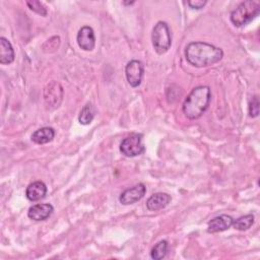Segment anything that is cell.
I'll use <instances>...</instances> for the list:
<instances>
[{
  "label": "cell",
  "instance_id": "obj_1",
  "mask_svg": "<svg viewBox=\"0 0 260 260\" xmlns=\"http://www.w3.org/2000/svg\"><path fill=\"white\" fill-rule=\"evenodd\" d=\"M185 57L189 64L202 68L219 62L223 57L220 48L204 42H192L185 48Z\"/></svg>",
  "mask_w": 260,
  "mask_h": 260
},
{
  "label": "cell",
  "instance_id": "obj_2",
  "mask_svg": "<svg viewBox=\"0 0 260 260\" xmlns=\"http://www.w3.org/2000/svg\"><path fill=\"white\" fill-rule=\"evenodd\" d=\"M211 100V90L207 85L194 87L185 99L182 111L189 120L200 118L208 109Z\"/></svg>",
  "mask_w": 260,
  "mask_h": 260
},
{
  "label": "cell",
  "instance_id": "obj_3",
  "mask_svg": "<svg viewBox=\"0 0 260 260\" xmlns=\"http://www.w3.org/2000/svg\"><path fill=\"white\" fill-rule=\"evenodd\" d=\"M259 12H260L259 2L247 0L240 3L237 6V8L232 11L230 19L235 26L241 27L251 22L256 16L259 15Z\"/></svg>",
  "mask_w": 260,
  "mask_h": 260
},
{
  "label": "cell",
  "instance_id": "obj_4",
  "mask_svg": "<svg viewBox=\"0 0 260 260\" xmlns=\"http://www.w3.org/2000/svg\"><path fill=\"white\" fill-rule=\"evenodd\" d=\"M151 42L154 51L158 55H162L169 51L172 45V35L170 27L166 21H157L151 32Z\"/></svg>",
  "mask_w": 260,
  "mask_h": 260
},
{
  "label": "cell",
  "instance_id": "obj_5",
  "mask_svg": "<svg viewBox=\"0 0 260 260\" xmlns=\"http://www.w3.org/2000/svg\"><path fill=\"white\" fill-rule=\"evenodd\" d=\"M145 150L142 143V135L138 133H132L125 137L120 143V151L127 157H134L140 155Z\"/></svg>",
  "mask_w": 260,
  "mask_h": 260
},
{
  "label": "cell",
  "instance_id": "obj_6",
  "mask_svg": "<svg viewBox=\"0 0 260 260\" xmlns=\"http://www.w3.org/2000/svg\"><path fill=\"white\" fill-rule=\"evenodd\" d=\"M63 99V87L55 80L49 82L44 89V101L47 109L54 110L58 108Z\"/></svg>",
  "mask_w": 260,
  "mask_h": 260
},
{
  "label": "cell",
  "instance_id": "obj_7",
  "mask_svg": "<svg viewBox=\"0 0 260 260\" xmlns=\"http://www.w3.org/2000/svg\"><path fill=\"white\" fill-rule=\"evenodd\" d=\"M144 73V65L139 60H131L125 67V75L128 83L132 87H137L142 81Z\"/></svg>",
  "mask_w": 260,
  "mask_h": 260
},
{
  "label": "cell",
  "instance_id": "obj_8",
  "mask_svg": "<svg viewBox=\"0 0 260 260\" xmlns=\"http://www.w3.org/2000/svg\"><path fill=\"white\" fill-rule=\"evenodd\" d=\"M146 193V187L144 184L139 183L131 188L123 191L119 197V201L123 205H131L141 200Z\"/></svg>",
  "mask_w": 260,
  "mask_h": 260
},
{
  "label": "cell",
  "instance_id": "obj_9",
  "mask_svg": "<svg viewBox=\"0 0 260 260\" xmlns=\"http://www.w3.org/2000/svg\"><path fill=\"white\" fill-rule=\"evenodd\" d=\"M76 41L80 49L84 51H92L95 46V36L91 26L84 25L77 32Z\"/></svg>",
  "mask_w": 260,
  "mask_h": 260
},
{
  "label": "cell",
  "instance_id": "obj_10",
  "mask_svg": "<svg viewBox=\"0 0 260 260\" xmlns=\"http://www.w3.org/2000/svg\"><path fill=\"white\" fill-rule=\"evenodd\" d=\"M54 211V207L50 203H38L30 206L27 210V216L36 221H42L49 218Z\"/></svg>",
  "mask_w": 260,
  "mask_h": 260
},
{
  "label": "cell",
  "instance_id": "obj_11",
  "mask_svg": "<svg viewBox=\"0 0 260 260\" xmlns=\"http://www.w3.org/2000/svg\"><path fill=\"white\" fill-rule=\"evenodd\" d=\"M233 221H234V218L231 215H228V214L218 215L208 221L207 232L214 234V233L226 231L232 226Z\"/></svg>",
  "mask_w": 260,
  "mask_h": 260
},
{
  "label": "cell",
  "instance_id": "obj_12",
  "mask_svg": "<svg viewBox=\"0 0 260 260\" xmlns=\"http://www.w3.org/2000/svg\"><path fill=\"white\" fill-rule=\"evenodd\" d=\"M172 197L168 193L158 192L152 194L146 201V207L150 211H157L160 210L169 205L171 202Z\"/></svg>",
  "mask_w": 260,
  "mask_h": 260
},
{
  "label": "cell",
  "instance_id": "obj_13",
  "mask_svg": "<svg viewBox=\"0 0 260 260\" xmlns=\"http://www.w3.org/2000/svg\"><path fill=\"white\" fill-rule=\"evenodd\" d=\"M48 188L46 184L42 181H36L30 183L25 190V196L29 201H39L43 198H45L47 194Z\"/></svg>",
  "mask_w": 260,
  "mask_h": 260
},
{
  "label": "cell",
  "instance_id": "obj_14",
  "mask_svg": "<svg viewBox=\"0 0 260 260\" xmlns=\"http://www.w3.org/2000/svg\"><path fill=\"white\" fill-rule=\"evenodd\" d=\"M14 50L11 43L4 37L0 38V63L10 64L14 61Z\"/></svg>",
  "mask_w": 260,
  "mask_h": 260
},
{
  "label": "cell",
  "instance_id": "obj_15",
  "mask_svg": "<svg viewBox=\"0 0 260 260\" xmlns=\"http://www.w3.org/2000/svg\"><path fill=\"white\" fill-rule=\"evenodd\" d=\"M55 137V130L52 127H42L38 130H36L31 136L30 139L32 142L37 144H45L48 142H51Z\"/></svg>",
  "mask_w": 260,
  "mask_h": 260
},
{
  "label": "cell",
  "instance_id": "obj_16",
  "mask_svg": "<svg viewBox=\"0 0 260 260\" xmlns=\"http://www.w3.org/2000/svg\"><path fill=\"white\" fill-rule=\"evenodd\" d=\"M94 116H95L94 107L92 106V104L87 103L81 109L79 116H78V121L81 125H89L92 122Z\"/></svg>",
  "mask_w": 260,
  "mask_h": 260
},
{
  "label": "cell",
  "instance_id": "obj_17",
  "mask_svg": "<svg viewBox=\"0 0 260 260\" xmlns=\"http://www.w3.org/2000/svg\"><path fill=\"white\" fill-rule=\"evenodd\" d=\"M254 215L252 213H249V214H246V215H243V216H240L239 218L237 219H234L233 221V226L235 230H238V231H246V230H249L253 223H254Z\"/></svg>",
  "mask_w": 260,
  "mask_h": 260
},
{
  "label": "cell",
  "instance_id": "obj_18",
  "mask_svg": "<svg viewBox=\"0 0 260 260\" xmlns=\"http://www.w3.org/2000/svg\"><path fill=\"white\" fill-rule=\"evenodd\" d=\"M168 249H169L168 241H166V240L159 241L152 247V249L150 251V257L154 260H160L166 257V255L168 253Z\"/></svg>",
  "mask_w": 260,
  "mask_h": 260
},
{
  "label": "cell",
  "instance_id": "obj_19",
  "mask_svg": "<svg viewBox=\"0 0 260 260\" xmlns=\"http://www.w3.org/2000/svg\"><path fill=\"white\" fill-rule=\"evenodd\" d=\"M26 5L28 6V8L31 11L36 12L37 14H40L41 16H47V14H48L46 6L41 1H37V0L26 1Z\"/></svg>",
  "mask_w": 260,
  "mask_h": 260
},
{
  "label": "cell",
  "instance_id": "obj_20",
  "mask_svg": "<svg viewBox=\"0 0 260 260\" xmlns=\"http://www.w3.org/2000/svg\"><path fill=\"white\" fill-rule=\"evenodd\" d=\"M259 115V99L254 95L249 104V116L251 118H256Z\"/></svg>",
  "mask_w": 260,
  "mask_h": 260
},
{
  "label": "cell",
  "instance_id": "obj_21",
  "mask_svg": "<svg viewBox=\"0 0 260 260\" xmlns=\"http://www.w3.org/2000/svg\"><path fill=\"white\" fill-rule=\"evenodd\" d=\"M207 3V1H203V0H192V1H188L187 4L189 5L190 8L192 9H196L199 10L201 8H203L205 6V4Z\"/></svg>",
  "mask_w": 260,
  "mask_h": 260
},
{
  "label": "cell",
  "instance_id": "obj_22",
  "mask_svg": "<svg viewBox=\"0 0 260 260\" xmlns=\"http://www.w3.org/2000/svg\"><path fill=\"white\" fill-rule=\"evenodd\" d=\"M122 3H123L124 5H132V4L134 3V1H130V2H129V1H128V2H126V1H123Z\"/></svg>",
  "mask_w": 260,
  "mask_h": 260
}]
</instances>
